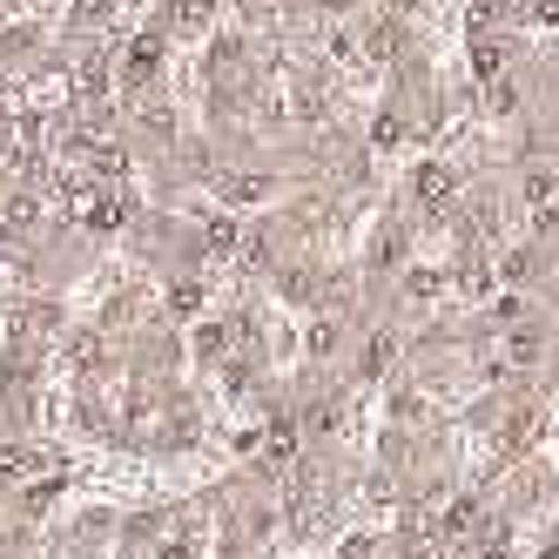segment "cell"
Returning a JSON list of instances; mask_svg holds the SVG:
<instances>
[{"mask_svg":"<svg viewBox=\"0 0 559 559\" xmlns=\"http://www.w3.org/2000/svg\"><path fill=\"white\" fill-rule=\"evenodd\" d=\"M478 486L492 492L499 519H512L519 533L526 526H546V519L559 512V465L552 459H512V465H486V478Z\"/></svg>","mask_w":559,"mask_h":559,"instance_id":"cell-1","label":"cell"},{"mask_svg":"<svg viewBox=\"0 0 559 559\" xmlns=\"http://www.w3.org/2000/svg\"><path fill=\"white\" fill-rule=\"evenodd\" d=\"M115 533H122V512L88 499L48 526V559H115Z\"/></svg>","mask_w":559,"mask_h":559,"instance_id":"cell-2","label":"cell"},{"mask_svg":"<svg viewBox=\"0 0 559 559\" xmlns=\"http://www.w3.org/2000/svg\"><path fill=\"white\" fill-rule=\"evenodd\" d=\"M324 559H397L391 552V533H378V526H357V533H344Z\"/></svg>","mask_w":559,"mask_h":559,"instance_id":"cell-3","label":"cell"},{"mask_svg":"<svg viewBox=\"0 0 559 559\" xmlns=\"http://www.w3.org/2000/svg\"><path fill=\"white\" fill-rule=\"evenodd\" d=\"M526 559H559V512H552L546 526L533 533V552H526Z\"/></svg>","mask_w":559,"mask_h":559,"instance_id":"cell-4","label":"cell"}]
</instances>
